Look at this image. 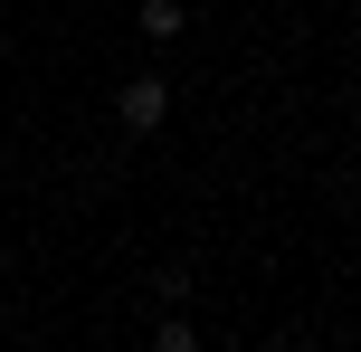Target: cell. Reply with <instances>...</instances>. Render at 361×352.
<instances>
[{"label":"cell","mask_w":361,"mask_h":352,"mask_svg":"<svg viewBox=\"0 0 361 352\" xmlns=\"http://www.w3.org/2000/svg\"><path fill=\"white\" fill-rule=\"evenodd\" d=\"M162 114H171V86H162V76H133V86L114 95V124H124V133H152Z\"/></svg>","instance_id":"cell-1"},{"label":"cell","mask_w":361,"mask_h":352,"mask_svg":"<svg viewBox=\"0 0 361 352\" xmlns=\"http://www.w3.org/2000/svg\"><path fill=\"white\" fill-rule=\"evenodd\" d=\"M180 29H190V10H180V0H143V38H152V48L180 38Z\"/></svg>","instance_id":"cell-2"},{"label":"cell","mask_w":361,"mask_h":352,"mask_svg":"<svg viewBox=\"0 0 361 352\" xmlns=\"http://www.w3.org/2000/svg\"><path fill=\"white\" fill-rule=\"evenodd\" d=\"M152 352H200V334H190L180 315H162V324H152Z\"/></svg>","instance_id":"cell-3"},{"label":"cell","mask_w":361,"mask_h":352,"mask_svg":"<svg viewBox=\"0 0 361 352\" xmlns=\"http://www.w3.org/2000/svg\"><path fill=\"white\" fill-rule=\"evenodd\" d=\"M267 352H314V343H305V334H276V343H267Z\"/></svg>","instance_id":"cell-4"}]
</instances>
